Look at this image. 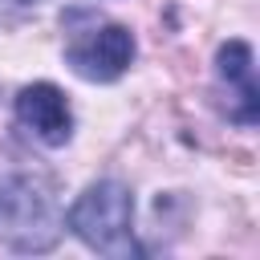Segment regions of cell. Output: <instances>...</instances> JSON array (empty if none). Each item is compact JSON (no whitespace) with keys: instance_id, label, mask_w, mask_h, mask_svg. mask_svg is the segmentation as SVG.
Returning a JSON list of instances; mask_svg holds the SVG:
<instances>
[{"instance_id":"obj_1","label":"cell","mask_w":260,"mask_h":260,"mask_svg":"<svg viewBox=\"0 0 260 260\" xmlns=\"http://www.w3.org/2000/svg\"><path fill=\"white\" fill-rule=\"evenodd\" d=\"M65 211L57 203V187L32 171L0 175V248L41 256L61 244Z\"/></svg>"},{"instance_id":"obj_2","label":"cell","mask_w":260,"mask_h":260,"mask_svg":"<svg viewBox=\"0 0 260 260\" xmlns=\"http://www.w3.org/2000/svg\"><path fill=\"white\" fill-rule=\"evenodd\" d=\"M65 228L89 248L110 260L142 256V244L134 240V191L122 179H93L81 187V195L65 207Z\"/></svg>"},{"instance_id":"obj_3","label":"cell","mask_w":260,"mask_h":260,"mask_svg":"<svg viewBox=\"0 0 260 260\" xmlns=\"http://www.w3.org/2000/svg\"><path fill=\"white\" fill-rule=\"evenodd\" d=\"M134 53H138L134 32L118 20H98V16H89L85 28H69L65 41V65L93 85L118 81L134 65Z\"/></svg>"},{"instance_id":"obj_4","label":"cell","mask_w":260,"mask_h":260,"mask_svg":"<svg viewBox=\"0 0 260 260\" xmlns=\"http://www.w3.org/2000/svg\"><path fill=\"white\" fill-rule=\"evenodd\" d=\"M215 81L228 93L223 98L228 122L252 130L260 122V85H256V53L244 37H232L215 49Z\"/></svg>"},{"instance_id":"obj_5","label":"cell","mask_w":260,"mask_h":260,"mask_svg":"<svg viewBox=\"0 0 260 260\" xmlns=\"http://www.w3.org/2000/svg\"><path fill=\"white\" fill-rule=\"evenodd\" d=\"M12 118H16V126H24L49 150H61L73 138V106H69L65 89L53 85V81L24 85L12 98Z\"/></svg>"},{"instance_id":"obj_6","label":"cell","mask_w":260,"mask_h":260,"mask_svg":"<svg viewBox=\"0 0 260 260\" xmlns=\"http://www.w3.org/2000/svg\"><path fill=\"white\" fill-rule=\"evenodd\" d=\"M16 4H37V0H16Z\"/></svg>"}]
</instances>
